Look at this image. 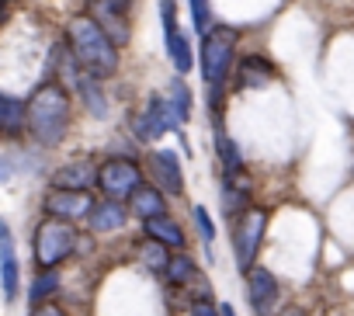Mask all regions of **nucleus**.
Listing matches in <instances>:
<instances>
[{"instance_id": "nucleus-15", "label": "nucleus", "mask_w": 354, "mask_h": 316, "mask_svg": "<svg viewBox=\"0 0 354 316\" xmlns=\"http://www.w3.org/2000/svg\"><path fill=\"white\" fill-rule=\"evenodd\" d=\"M142 233L149 236V240H156V243H163V247H170V250H185V230H181V223L177 219H170L167 212L163 216H153V219H142Z\"/></svg>"}, {"instance_id": "nucleus-28", "label": "nucleus", "mask_w": 354, "mask_h": 316, "mask_svg": "<svg viewBox=\"0 0 354 316\" xmlns=\"http://www.w3.org/2000/svg\"><path fill=\"white\" fill-rule=\"evenodd\" d=\"M192 216H195V226H198V236L205 240V250L212 247V236H216V226H212V216L205 212V205H195L192 209Z\"/></svg>"}, {"instance_id": "nucleus-39", "label": "nucleus", "mask_w": 354, "mask_h": 316, "mask_svg": "<svg viewBox=\"0 0 354 316\" xmlns=\"http://www.w3.org/2000/svg\"><path fill=\"white\" fill-rule=\"evenodd\" d=\"M0 111H4V94H0Z\"/></svg>"}, {"instance_id": "nucleus-33", "label": "nucleus", "mask_w": 354, "mask_h": 316, "mask_svg": "<svg viewBox=\"0 0 354 316\" xmlns=\"http://www.w3.org/2000/svg\"><path fill=\"white\" fill-rule=\"evenodd\" d=\"M32 316H66L56 302H39V306H32Z\"/></svg>"}, {"instance_id": "nucleus-18", "label": "nucleus", "mask_w": 354, "mask_h": 316, "mask_svg": "<svg viewBox=\"0 0 354 316\" xmlns=\"http://www.w3.org/2000/svg\"><path fill=\"white\" fill-rule=\"evenodd\" d=\"M142 115H146V122L153 125V132H156V136H163V132H177V129H181V122H177V115H174V108H170V101H167L163 94H153Z\"/></svg>"}, {"instance_id": "nucleus-30", "label": "nucleus", "mask_w": 354, "mask_h": 316, "mask_svg": "<svg viewBox=\"0 0 354 316\" xmlns=\"http://www.w3.org/2000/svg\"><path fill=\"white\" fill-rule=\"evenodd\" d=\"M192 15H195V32H209V0H192Z\"/></svg>"}, {"instance_id": "nucleus-14", "label": "nucleus", "mask_w": 354, "mask_h": 316, "mask_svg": "<svg viewBox=\"0 0 354 316\" xmlns=\"http://www.w3.org/2000/svg\"><path fill=\"white\" fill-rule=\"evenodd\" d=\"M247 205H250V178H247V171L223 174V209H226V216L236 219Z\"/></svg>"}, {"instance_id": "nucleus-38", "label": "nucleus", "mask_w": 354, "mask_h": 316, "mask_svg": "<svg viewBox=\"0 0 354 316\" xmlns=\"http://www.w3.org/2000/svg\"><path fill=\"white\" fill-rule=\"evenodd\" d=\"M219 316H236V309L230 302H219Z\"/></svg>"}, {"instance_id": "nucleus-9", "label": "nucleus", "mask_w": 354, "mask_h": 316, "mask_svg": "<svg viewBox=\"0 0 354 316\" xmlns=\"http://www.w3.org/2000/svg\"><path fill=\"white\" fill-rule=\"evenodd\" d=\"M146 167H149V174H153V181H156V188H160L163 195L177 198V195L185 192L181 164H177V156H174L170 149H153V153L146 156Z\"/></svg>"}, {"instance_id": "nucleus-6", "label": "nucleus", "mask_w": 354, "mask_h": 316, "mask_svg": "<svg viewBox=\"0 0 354 316\" xmlns=\"http://www.w3.org/2000/svg\"><path fill=\"white\" fill-rule=\"evenodd\" d=\"M136 185H142V167L136 160H125V156H111L97 167V188L104 192V198H115V202H125Z\"/></svg>"}, {"instance_id": "nucleus-20", "label": "nucleus", "mask_w": 354, "mask_h": 316, "mask_svg": "<svg viewBox=\"0 0 354 316\" xmlns=\"http://www.w3.org/2000/svg\"><path fill=\"white\" fill-rule=\"evenodd\" d=\"M195 271H198V264H195L192 254H170V261H167V268H163V281H167L170 288H181Z\"/></svg>"}, {"instance_id": "nucleus-34", "label": "nucleus", "mask_w": 354, "mask_h": 316, "mask_svg": "<svg viewBox=\"0 0 354 316\" xmlns=\"http://www.w3.org/2000/svg\"><path fill=\"white\" fill-rule=\"evenodd\" d=\"M104 8H111V11H118V15H129V8H132V0H101Z\"/></svg>"}, {"instance_id": "nucleus-11", "label": "nucleus", "mask_w": 354, "mask_h": 316, "mask_svg": "<svg viewBox=\"0 0 354 316\" xmlns=\"http://www.w3.org/2000/svg\"><path fill=\"white\" fill-rule=\"evenodd\" d=\"M0 288H4L8 302H15L18 288H21V268L15 257V236H11L8 223H0Z\"/></svg>"}, {"instance_id": "nucleus-36", "label": "nucleus", "mask_w": 354, "mask_h": 316, "mask_svg": "<svg viewBox=\"0 0 354 316\" xmlns=\"http://www.w3.org/2000/svg\"><path fill=\"white\" fill-rule=\"evenodd\" d=\"M4 181H11V160H8V156H0V185H4Z\"/></svg>"}, {"instance_id": "nucleus-22", "label": "nucleus", "mask_w": 354, "mask_h": 316, "mask_svg": "<svg viewBox=\"0 0 354 316\" xmlns=\"http://www.w3.org/2000/svg\"><path fill=\"white\" fill-rule=\"evenodd\" d=\"M136 254H139L142 268H149L153 275H163V268H167V261H170V247H163V243H156V240H149V236L136 247Z\"/></svg>"}, {"instance_id": "nucleus-10", "label": "nucleus", "mask_w": 354, "mask_h": 316, "mask_svg": "<svg viewBox=\"0 0 354 316\" xmlns=\"http://www.w3.org/2000/svg\"><path fill=\"white\" fill-rule=\"evenodd\" d=\"M53 188H66V192H91L97 188V164L80 156V160H70L63 167L53 171Z\"/></svg>"}, {"instance_id": "nucleus-16", "label": "nucleus", "mask_w": 354, "mask_h": 316, "mask_svg": "<svg viewBox=\"0 0 354 316\" xmlns=\"http://www.w3.org/2000/svg\"><path fill=\"white\" fill-rule=\"evenodd\" d=\"M274 80V66L264 59V56H247V59H240V66H236V87L240 91H261V87H268Z\"/></svg>"}, {"instance_id": "nucleus-21", "label": "nucleus", "mask_w": 354, "mask_h": 316, "mask_svg": "<svg viewBox=\"0 0 354 316\" xmlns=\"http://www.w3.org/2000/svg\"><path fill=\"white\" fill-rule=\"evenodd\" d=\"M216 156H219V164H223V174H236V171H243V156H240L236 142H233L223 129H216Z\"/></svg>"}, {"instance_id": "nucleus-37", "label": "nucleus", "mask_w": 354, "mask_h": 316, "mask_svg": "<svg viewBox=\"0 0 354 316\" xmlns=\"http://www.w3.org/2000/svg\"><path fill=\"white\" fill-rule=\"evenodd\" d=\"M278 316H306V313H302V306H285Z\"/></svg>"}, {"instance_id": "nucleus-25", "label": "nucleus", "mask_w": 354, "mask_h": 316, "mask_svg": "<svg viewBox=\"0 0 354 316\" xmlns=\"http://www.w3.org/2000/svg\"><path fill=\"white\" fill-rule=\"evenodd\" d=\"M77 87H80V94H84V101H87L91 115L104 118V115H108V101H104V94H101V87H97V77H91V73H80Z\"/></svg>"}, {"instance_id": "nucleus-19", "label": "nucleus", "mask_w": 354, "mask_h": 316, "mask_svg": "<svg viewBox=\"0 0 354 316\" xmlns=\"http://www.w3.org/2000/svg\"><path fill=\"white\" fill-rule=\"evenodd\" d=\"M59 292V268H39V275L32 278L28 285V302L39 306V302H53Z\"/></svg>"}, {"instance_id": "nucleus-13", "label": "nucleus", "mask_w": 354, "mask_h": 316, "mask_svg": "<svg viewBox=\"0 0 354 316\" xmlns=\"http://www.w3.org/2000/svg\"><path fill=\"white\" fill-rule=\"evenodd\" d=\"M94 21H97V28L111 39V46L115 49H122V46H129V15H118V11H111V8H104L101 0H91V11H87Z\"/></svg>"}, {"instance_id": "nucleus-29", "label": "nucleus", "mask_w": 354, "mask_h": 316, "mask_svg": "<svg viewBox=\"0 0 354 316\" xmlns=\"http://www.w3.org/2000/svg\"><path fill=\"white\" fill-rule=\"evenodd\" d=\"M160 21H163V35L177 32V4L174 0H160Z\"/></svg>"}, {"instance_id": "nucleus-2", "label": "nucleus", "mask_w": 354, "mask_h": 316, "mask_svg": "<svg viewBox=\"0 0 354 316\" xmlns=\"http://www.w3.org/2000/svg\"><path fill=\"white\" fill-rule=\"evenodd\" d=\"M66 42H70V56L77 59V66L97 80L115 77L118 73V49L111 46V39L97 28V21L91 15H80L66 25Z\"/></svg>"}, {"instance_id": "nucleus-3", "label": "nucleus", "mask_w": 354, "mask_h": 316, "mask_svg": "<svg viewBox=\"0 0 354 316\" xmlns=\"http://www.w3.org/2000/svg\"><path fill=\"white\" fill-rule=\"evenodd\" d=\"M32 250H35V264L39 268H59L63 261H70L77 254V230H73V223L46 216L35 226Z\"/></svg>"}, {"instance_id": "nucleus-4", "label": "nucleus", "mask_w": 354, "mask_h": 316, "mask_svg": "<svg viewBox=\"0 0 354 316\" xmlns=\"http://www.w3.org/2000/svg\"><path fill=\"white\" fill-rule=\"evenodd\" d=\"M264 233H268V209L247 205V209L236 216V226H233V254H236V268H240L243 275L257 264Z\"/></svg>"}, {"instance_id": "nucleus-5", "label": "nucleus", "mask_w": 354, "mask_h": 316, "mask_svg": "<svg viewBox=\"0 0 354 316\" xmlns=\"http://www.w3.org/2000/svg\"><path fill=\"white\" fill-rule=\"evenodd\" d=\"M233 53H236V32L233 28H209L202 42V77L209 87H223L230 70H233Z\"/></svg>"}, {"instance_id": "nucleus-31", "label": "nucleus", "mask_w": 354, "mask_h": 316, "mask_svg": "<svg viewBox=\"0 0 354 316\" xmlns=\"http://www.w3.org/2000/svg\"><path fill=\"white\" fill-rule=\"evenodd\" d=\"M132 136H136L139 142H153V139H156V132H153V125L146 122V115H136V118H132Z\"/></svg>"}, {"instance_id": "nucleus-12", "label": "nucleus", "mask_w": 354, "mask_h": 316, "mask_svg": "<svg viewBox=\"0 0 354 316\" xmlns=\"http://www.w3.org/2000/svg\"><path fill=\"white\" fill-rule=\"evenodd\" d=\"M84 223L91 226V233H118V230L129 223V209H125V202L101 198V202L91 205V212H87Z\"/></svg>"}, {"instance_id": "nucleus-27", "label": "nucleus", "mask_w": 354, "mask_h": 316, "mask_svg": "<svg viewBox=\"0 0 354 316\" xmlns=\"http://www.w3.org/2000/svg\"><path fill=\"white\" fill-rule=\"evenodd\" d=\"M181 288L188 292V306H192V302H212V285H209V278H205L202 271H195Z\"/></svg>"}, {"instance_id": "nucleus-24", "label": "nucleus", "mask_w": 354, "mask_h": 316, "mask_svg": "<svg viewBox=\"0 0 354 316\" xmlns=\"http://www.w3.org/2000/svg\"><path fill=\"white\" fill-rule=\"evenodd\" d=\"M25 129V101L4 97V111H0V132L4 136H21Z\"/></svg>"}, {"instance_id": "nucleus-17", "label": "nucleus", "mask_w": 354, "mask_h": 316, "mask_svg": "<svg viewBox=\"0 0 354 316\" xmlns=\"http://www.w3.org/2000/svg\"><path fill=\"white\" fill-rule=\"evenodd\" d=\"M129 209L139 216V219H153V216H163L167 212V195L156 188V185H136V192L129 195Z\"/></svg>"}, {"instance_id": "nucleus-35", "label": "nucleus", "mask_w": 354, "mask_h": 316, "mask_svg": "<svg viewBox=\"0 0 354 316\" xmlns=\"http://www.w3.org/2000/svg\"><path fill=\"white\" fill-rule=\"evenodd\" d=\"M15 4H18V0H0V25L15 15Z\"/></svg>"}, {"instance_id": "nucleus-23", "label": "nucleus", "mask_w": 354, "mask_h": 316, "mask_svg": "<svg viewBox=\"0 0 354 316\" xmlns=\"http://www.w3.org/2000/svg\"><path fill=\"white\" fill-rule=\"evenodd\" d=\"M167 101H170L177 122H188V118H192V87H188L181 77L170 80V87H167Z\"/></svg>"}, {"instance_id": "nucleus-32", "label": "nucleus", "mask_w": 354, "mask_h": 316, "mask_svg": "<svg viewBox=\"0 0 354 316\" xmlns=\"http://www.w3.org/2000/svg\"><path fill=\"white\" fill-rule=\"evenodd\" d=\"M188 313H192V316H219V306H216V302H192Z\"/></svg>"}, {"instance_id": "nucleus-1", "label": "nucleus", "mask_w": 354, "mask_h": 316, "mask_svg": "<svg viewBox=\"0 0 354 316\" xmlns=\"http://www.w3.org/2000/svg\"><path fill=\"white\" fill-rule=\"evenodd\" d=\"M70 115H73V104H70V94L63 84L49 80L42 87H35V94L28 97L25 104V125L28 132L35 136L39 146L53 149L66 139L70 132Z\"/></svg>"}, {"instance_id": "nucleus-8", "label": "nucleus", "mask_w": 354, "mask_h": 316, "mask_svg": "<svg viewBox=\"0 0 354 316\" xmlns=\"http://www.w3.org/2000/svg\"><path fill=\"white\" fill-rule=\"evenodd\" d=\"M278 295H281L278 278H274L268 268H257V264H254V268L247 271V299H250L254 316H271Z\"/></svg>"}, {"instance_id": "nucleus-7", "label": "nucleus", "mask_w": 354, "mask_h": 316, "mask_svg": "<svg viewBox=\"0 0 354 316\" xmlns=\"http://www.w3.org/2000/svg\"><path fill=\"white\" fill-rule=\"evenodd\" d=\"M46 216H53V219H66V223H80V219H87V212H91V205H94V198H91V192H66V188H49V195H46Z\"/></svg>"}, {"instance_id": "nucleus-26", "label": "nucleus", "mask_w": 354, "mask_h": 316, "mask_svg": "<svg viewBox=\"0 0 354 316\" xmlns=\"http://www.w3.org/2000/svg\"><path fill=\"white\" fill-rule=\"evenodd\" d=\"M167 53H170V59H174L177 73H188V70L195 66L192 46L185 42V35H181V32H170V35H167Z\"/></svg>"}]
</instances>
